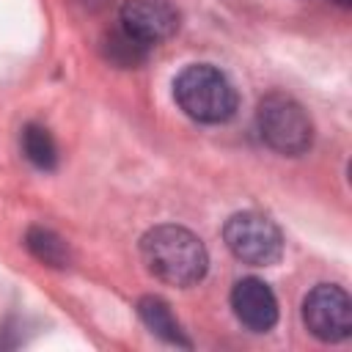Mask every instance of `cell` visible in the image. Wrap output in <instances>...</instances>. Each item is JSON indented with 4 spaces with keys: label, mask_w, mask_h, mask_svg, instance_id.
I'll return each mask as SVG.
<instances>
[{
    "label": "cell",
    "mask_w": 352,
    "mask_h": 352,
    "mask_svg": "<svg viewBox=\"0 0 352 352\" xmlns=\"http://www.w3.org/2000/svg\"><path fill=\"white\" fill-rule=\"evenodd\" d=\"M146 270L170 286H192L206 275L209 256L204 242L182 226H154L140 239Z\"/></svg>",
    "instance_id": "6da1fadb"
},
{
    "label": "cell",
    "mask_w": 352,
    "mask_h": 352,
    "mask_svg": "<svg viewBox=\"0 0 352 352\" xmlns=\"http://www.w3.org/2000/svg\"><path fill=\"white\" fill-rule=\"evenodd\" d=\"M173 99L184 116L201 124H223L236 113V91L231 80L209 63L182 69L173 80Z\"/></svg>",
    "instance_id": "7a4b0ae2"
},
{
    "label": "cell",
    "mask_w": 352,
    "mask_h": 352,
    "mask_svg": "<svg viewBox=\"0 0 352 352\" xmlns=\"http://www.w3.org/2000/svg\"><path fill=\"white\" fill-rule=\"evenodd\" d=\"M256 126L261 140L280 154H302L314 140L308 113L286 94H270L256 107Z\"/></svg>",
    "instance_id": "3957f363"
},
{
    "label": "cell",
    "mask_w": 352,
    "mask_h": 352,
    "mask_svg": "<svg viewBox=\"0 0 352 352\" xmlns=\"http://www.w3.org/2000/svg\"><path fill=\"white\" fill-rule=\"evenodd\" d=\"M226 248L245 264L270 267L283 256L280 228L258 212H236L223 226Z\"/></svg>",
    "instance_id": "277c9868"
},
{
    "label": "cell",
    "mask_w": 352,
    "mask_h": 352,
    "mask_svg": "<svg viewBox=\"0 0 352 352\" xmlns=\"http://www.w3.org/2000/svg\"><path fill=\"white\" fill-rule=\"evenodd\" d=\"M302 322L319 341H344L352 333V302L349 294L336 283L314 286L302 300Z\"/></svg>",
    "instance_id": "5b68a950"
},
{
    "label": "cell",
    "mask_w": 352,
    "mask_h": 352,
    "mask_svg": "<svg viewBox=\"0 0 352 352\" xmlns=\"http://www.w3.org/2000/svg\"><path fill=\"white\" fill-rule=\"evenodd\" d=\"M118 28L146 47L170 38L179 28V11L168 0H124Z\"/></svg>",
    "instance_id": "8992f818"
},
{
    "label": "cell",
    "mask_w": 352,
    "mask_h": 352,
    "mask_svg": "<svg viewBox=\"0 0 352 352\" xmlns=\"http://www.w3.org/2000/svg\"><path fill=\"white\" fill-rule=\"evenodd\" d=\"M234 316L253 333H267L278 322V300L272 289L258 278H242L231 289Z\"/></svg>",
    "instance_id": "52a82bcc"
},
{
    "label": "cell",
    "mask_w": 352,
    "mask_h": 352,
    "mask_svg": "<svg viewBox=\"0 0 352 352\" xmlns=\"http://www.w3.org/2000/svg\"><path fill=\"white\" fill-rule=\"evenodd\" d=\"M138 314H140L143 324H146L154 336H160L162 341L176 344V346H190V341H187L182 324L176 322V316L170 314V305H168L162 297H154V294L140 297V300H138Z\"/></svg>",
    "instance_id": "ba28073f"
},
{
    "label": "cell",
    "mask_w": 352,
    "mask_h": 352,
    "mask_svg": "<svg viewBox=\"0 0 352 352\" xmlns=\"http://www.w3.org/2000/svg\"><path fill=\"white\" fill-rule=\"evenodd\" d=\"M19 143H22L25 157L38 170H52L58 165V146H55V140H52V135H50L47 126H41V124H25Z\"/></svg>",
    "instance_id": "9c48e42d"
},
{
    "label": "cell",
    "mask_w": 352,
    "mask_h": 352,
    "mask_svg": "<svg viewBox=\"0 0 352 352\" xmlns=\"http://www.w3.org/2000/svg\"><path fill=\"white\" fill-rule=\"evenodd\" d=\"M25 245H28V250H30L38 261H44V264H50V267H66V264H69V248H66V242H63L55 231H50V228H44V226L28 228Z\"/></svg>",
    "instance_id": "30bf717a"
},
{
    "label": "cell",
    "mask_w": 352,
    "mask_h": 352,
    "mask_svg": "<svg viewBox=\"0 0 352 352\" xmlns=\"http://www.w3.org/2000/svg\"><path fill=\"white\" fill-rule=\"evenodd\" d=\"M102 47H104L107 60H113V63H118V66H138V63L146 60V55H148V50H151V47L140 44L138 38H132L129 33H124L121 28L113 30V33H107Z\"/></svg>",
    "instance_id": "8fae6325"
},
{
    "label": "cell",
    "mask_w": 352,
    "mask_h": 352,
    "mask_svg": "<svg viewBox=\"0 0 352 352\" xmlns=\"http://www.w3.org/2000/svg\"><path fill=\"white\" fill-rule=\"evenodd\" d=\"M333 3H338L341 8H349V6H352V0H333Z\"/></svg>",
    "instance_id": "7c38bea8"
}]
</instances>
